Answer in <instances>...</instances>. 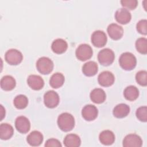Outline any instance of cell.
<instances>
[{
  "instance_id": "obj_1",
  "label": "cell",
  "mask_w": 147,
  "mask_h": 147,
  "mask_svg": "<svg viewBox=\"0 0 147 147\" xmlns=\"http://www.w3.org/2000/svg\"><path fill=\"white\" fill-rule=\"evenodd\" d=\"M57 125L63 131H71L75 126L74 117L69 113H63L58 117Z\"/></svg>"
},
{
  "instance_id": "obj_2",
  "label": "cell",
  "mask_w": 147,
  "mask_h": 147,
  "mask_svg": "<svg viewBox=\"0 0 147 147\" xmlns=\"http://www.w3.org/2000/svg\"><path fill=\"white\" fill-rule=\"evenodd\" d=\"M119 63L122 68L126 71H130L136 66L137 60L134 55L131 53L125 52L120 56Z\"/></svg>"
},
{
  "instance_id": "obj_3",
  "label": "cell",
  "mask_w": 147,
  "mask_h": 147,
  "mask_svg": "<svg viewBox=\"0 0 147 147\" xmlns=\"http://www.w3.org/2000/svg\"><path fill=\"white\" fill-rule=\"evenodd\" d=\"M36 68L40 73L43 75H47L52 71L53 63L47 57H41L37 61Z\"/></svg>"
},
{
  "instance_id": "obj_4",
  "label": "cell",
  "mask_w": 147,
  "mask_h": 147,
  "mask_svg": "<svg viewBox=\"0 0 147 147\" xmlns=\"http://www.w3.org/2000/svg\"><path fill=\"white\" fill-rule=\"evenodd\" d=\"M114 52L109 48H105L99 51L98 55V60L99 63L104 66L111 64L114 60Z\"/></svg>"
},
{
  "instance_id": "obj_5",
  "label": "cell",
  "mask_w": 147,
  "mask_h": 147,
  "mask_svg": "<svg viewBox=\"0 0 147 147\" xmlns=\"http://www.w3.org/2000/svg\"><path fill=\"white\" fill-rule=\"evenodd\" d=\"M5 59L8 64L16 65L21 63L23 59V56L22 53L18 50L10 49L5 53Z\"/></svg>"
},
{
  "instance_id": "obj_6",
  "label": "cell",
  "mask_w": 147,
  "mask_h": 147,
  "mask_svg": "<svg viewBox=\"0 0 147 147\" xmlns=\"http://www.w3.org/2000/svg\"><path fill=\"white\" fill-rule=\"evenodd\" d=\"M93 54L92 48L88 44H82L76 49L75 55L77 59L80 61H86L90 59Z\"/></svg>"
},
{
  "instance_id": "obj_7",
  "label": "cell",
  "mask_w": 147,
  "mask_h": 147,
  "mask_svg": "<svg viewBox=\"0 0 147 147\" xmlns=\"http://www.w3.org/2000/svg\"><path fill=\"white\" fill-rule=\"evenodd\" d=\"M60 98L58 94L53 90L46 92L44 95V102L48 108H55L59 103Z\"/></svg>"
},
{
  "instance_id": "obj_8",
  "label": "cell",
  "mask_w": 147,
  "mask_h": 147,
  "mask_svg": "<svg viewBox=\"0 0 147 147\" xmlns=\"http://www.w3.org/2000/svg\"><path fill=\"white\" fill-rule=\"evenodd\" d=\"M91 42L98 48L104 47L107 42V36L106 33L102 30H96L91 35Z\"/></svg>"
},
{
  "instance_id": "obj_9",
  "label": "cell",
  "mask_w": 147,
  "mask_h": 147,
  "mask_svg": "<svg viewBox=\"0 0 147 147\" xmlns=\"http://www.w3.org/2000/svg\"><path fill=\"white\" fill-rule=\"evenodd\" d=\"M142 145L141 138L136 134H129L123 140L124 147H140Z\"/></svg>"
},
{
  "instance_id": "obj_10",
  "label": "cell",
  "mask_w": 147,
  "mask_h": 147,
  "mask_svg": "<svg viewBox=\"0 0 147 147\" xmlns=\"http://www.w3.org/2000/svg\"><path fill=\"white\" fill-rule=\"evenodd\" d=\"M15 127L20 133L25 134L30 129V123L26 117L22 115L19 116L16 119Z\"/></svg>"
},
{
  "instance_id": "obj_11",
  "label": "cell",
  "mask_w": 147,
  "mask_h": 147,
  "mask_svg": "<svg viewBox=\"0 0 147 147\" xmlns=\"http://www.w3.org/2000/svg\"><path fill=\"white\" fill-rule=\"evenodd\" d=\"M98 111L97 108L92 105H86L82 110L83 118L88 121L94 120L98 116Z\"/></svg>"
},
{
  "instance_id": "obj_12",
  "label": "cell",
  "mask_w": 147,
  "mask_h": 147,
  "mask_svg": "<svg viewBox=\"0 0 147 147\" xmlns=\"http://www.w3.org/2000/svg\"><path fill=\"white\" fill-rule=\"evenodd\" d=\"M114 76L110 71H106L101 72L98 77L99 84L103 87H109L114 82Z\"/></svg>"
},
{
  "instance_id": "obj_13",
  "label": "cell",
  "mask_w": 147,
  "mask_h": 147,
  "mask_svg": "<svg viewBox=\"0 0 147 147\" xmlns=\"http://www.w3.org/2000/svg\"><path fill=\"white\" fill-rule=\"evenodd\" d=\"M107 30L110 38L114 40L121 38L123 34L122 27L115 23L110 24L107 27Z\"/></svg>"
},
{
  "instance_id": "obj_14",
  "label": "cell",
  "mask_w": 147,
  "mask_h": 147,
  "mask_svg": "<svg viewBox=\"0 0 147 147\" xmlns=\"http://www.w3.org/2000/svg\"><path fill=\"white\" fill-rule=\"evenodd\" d=\"M115 18L119 24H126L130 21L131 16L128 10L125 8H120L115 11Z\"/></svg>"
},
{
  "instance_id": "obj_15",
  "label": "cell",
  "mask_w": 147,
  "mask_h": 147,
  "mask_svg": "<svg viewBox=\"0 0 147 147\" xmlns=\"http://www.w3.org/2000/svg\"><path fill=\"white\" fill-rule=\"evenodd\" d=\"M27 83L29 86L34 90H40L42 88L44 82L42 78L36 75H30L28 76Z\"/></svg>"
},
{
  "instance_id": "obj_16",
  "label": "cell",
  "mask_w": 147,
  "mask_h": 147,
  "mask_svg": "<svg viewBox=\"0 0 147 147\" xmlns=\"http://www.w3.org/2000/svg\"><path fill=\"white\" fill-rule=\"evenodd\" d=\"M68 48L67 42L62 38L55 40L51 45V49L53 52L57 54L64 53Z\"/></svg>"
},
{
  "instance_id": "obj_17",
  "label": "cell",
  "mask_w": 147,
  "mask_h": 147,
  "mask_svg": "<svg viewBox=\"0 0 147 147\" xmlns=\"http://www.w3.org/2000/svg\"><path fill=\"white\" fill-rule=\"evenodd\" d=\"M26 140L28 143L31 146H39L43 141V136L40 131L34 130L28 136Z\"/></svg>"
},
{
  "instance_id": "obj_18",
  "label": "cell",
  "mask_w": 147,
  "mask_h": 147,
  "mask_svg": "<svg viewBox=\"0 0 147 147\" xmlns=\"http://www.w3.org/2000/svg\"><path fill=\"white\" fill-rule=\"evenodd\" d=\"M130 113V107L125 103H120L115 106L113 109V113L115 117L122 118L126 117Z\"/></svg>"
},
{
  "instance_id": "obj_19",
  "label": "cell",
  "mask_w": 147,
  "mask_h": 147,
  "mask_svg": "<svg viewBox=\"0 0 147 147\" xmlns=\"http://www.w3.org/2000/svg\"><path fill=\"white\" fill-rule=\"evenodd\" d=\"M91 100L95 103L100 104L103 103L106 98V93L103 90L96 88L91 91L90 95Z\"/></svg>"
},
{
  "instance_id": "obj_20",
  "label": "cell",
  "mask_w": 147,
  "mask_h": 147,
  "mask_svg": "<svg viewBox=\"0 0 147 147\" xmlns=\"http://www.w3.org/2000/svg\"><path fill=\"white\" fill-rule=\"evenodd\" d=\"M99 140L101 144L105 145H110L115 141V136L113 131L109 130L102 131L99 136Z\"/></svg>"
},
{
  "instance_id": "obj_21",
  "label": "cell",
  "mask_w": 147,
  "mask_h": 147,
  "mask_svg": "<svg viewBox=\"0 0 147 147\" xmlns=\"http://www.w3.org/2000/svg\"><path fill=\"white\" fill-rule=\"evenodd\" d=\"M1 87L5 91H11L14 88L16 82L14 78L10 75H6L1 79Z\"/></svg>"
},
{
  "instance_id": "obj_22",
  "label": "cell",
  "mask_w": 147,
  "mask_h": 147,
  "mask_svg": "<svg viewBox=\"0 0 147 147\" xmlns=\"http://www.w3.org/2000/svg\"><path fill=\"white\" fill-rule=\"evenodd\" d=\"M98 70V64L93 61L86 63L82 67V72L87 76H94L97 73Z\"/></svg>"
},
{
  "instance_id": "obj_23",
  "label": "cell",
  "mask_w": 147,
  "mask_h": 147,
  "mask_svg": "<svg viewBox=\"0 0 147 147\" xmlns=\"http://www.w3.org/2000/svg\"><path fill=\"white\" fill-rule=\"evenodd\" d=\"M14 133V129L10 124L3 123L0 125V138L3 140L10 138Z\"/></svg>"
},
{
  "instance_id": "obj_24",
  "label": "cell",
  "mask_w": 147,
  "mask_h": 147,
  "mask_svg": "<svg viewBox=\"0 0 147 147\" xmlns=\"http://www.w3.org/2000/svg\"><path fill=\"white\" fill-rule=\"evenodd\" d=\"M80 144V137L75 134H68L64 139V146L67 147H78Z\"/></svg>"
},
{
  "instance_id": "obj_25",
  "label": "cell",
  "mask_w": 147,
  "mask_h": 147,
  "mask_svg": "<svg viewBox=\"0 0 147 147\" xmlns=\"http://www.w3.org/2000/svg\"><path fill=\"white\" fill-rule=\"evenodd\" d=\"M64 80V75L61 73L56 72L51 76L49 79V84L52 88H58L63 85Z\"/></svg>"
},
{
  "instance_id": "obj_26",
  "label": "cell",
  "mask_w": 147,
  "mask_h": 147,
  "mask_svg": "<svg viewBox=\"0 0 147 147\" xmlns=\"http://www.w3.org/2000/svg\"><path fill=\"white\" fill-rule=\"evenodd\" d=\"M125 98L130 101L136 100L139 95V91L138 88L134 86H129L125 88L123 91Z\"/></svg>"
},
{
  "instance_id": "obj_27",
  "label": "cell",
  "mask_w": 147,
  "mask_h": 147,
  "mask_svg": "<svg viewBox=\"0 0 147 147\" xmlns=\"http://www.w3.org/2000/svg\"><path fill=\"white\" fill-rule=\"evenodd\" d=\"M13 104L18 109H25L28 106V99L24 95H18L14 99Z\"/></svg>"
},
{
  "instance_id": "obj_28",
  "label": "cell",
  "mask_w": 147,
  "mask_h": 147,
  "mask_svg": "<svg viewBox=\"0 0 147 147\" xmlns=\"http://www.w3.org/2000/svg\"><path fill=\"white\" fill-rule=\"evenodd\" d=\"M136 48L140 53H147V40L145 37L138 38L136 41Z\"/></svg>"
},
{
  "instance_id": "obj_29",
  "label": "cell",
  "mask_w": 147,
  "mask_h": 147,
  "mask_svg": "<svg viewBox=\"0 0 147 147\" xmlns=\"http://www.w3.org/2000/svg\"><path fill=\"white\" fill-rule=\"evenodd\" d=\"M136 80L140 85L146 86L147 85V72L144 70L138 71L136 75Z\"/></svg>"
},
{
  "instance_id": "obj_30",
  "label": "cell",
  "mask_w": 147,
  "mask_h": 147,
  "mask_svg": "<svg viewBox=\"0 0 147 147\" xmlns=\"http://www.w3.org/2000/svg\"><path fill=\"white\" fill-rule=\"evenodd\" d=\"M136 115L138 119L142 122L147 121V107L146 106H141L138 108L136 112Z\"/></svg>"
},
{
  "instance_id": "obj_31",
  "label": "cell",
  "mask_w": 147,
  "mask_h": 147,
  "mask_svg": "<svg viewBox=\"0 0 147 147\" xmlns=\"http://www.w3.org/2000/svg\"><path fill=\"white\" fill-rule=\"evenodd\" d=\"M147 21L146 20H141L139 21L136 25V29L138 33L141 34L146 35L147 34Z\"/></svg>"
},
{
  "instance_id": "obj_32",
  "label": "cell",
  "mask_w": 147,
  "mask_h": 147,
  "mask_svg": "<svg viewBox=\"0 0 147 147\" xmlns=\"http://www.w3.org/2000/svg\"><path fill=\"white\" fill-rule=\"evenodd\" d=\"M121 3L122 6L127 10H133L138 5V1L137 0H122Z\"/></svg>"
},
{
  "instance_id": "obj_33",
  "label": "cell",
  "mask_w": 147,
  "mask_h": 147,
  "mask_svg": "<svg viewBox=\"0 0 147 147\" xmlns=\"http://www.w3.org/2000/svg\"><path fill=\"white\" fill-rule=\"evenodd\" d=\"M45 146L47 147H51V146H53V147H61L62 145L60 143V142L56 139L55 138H51L48 140L45 144Z\"/></svg>"
},
{
  "instance_id": "obj_34",
  "label": "cell",
  "mask_w": 147,
  "mask_h": 147,
  "mask_svg": "<svg viewBox=\"0 0 147 147\" xmlns=\"http://www.w3.org/2000/svg\"><path fill=\"white\" fill-rule=\"evenodd\" d=\"M1 120H2L3 117L5 115V113H3L4 111H5V110L3 109V106L2 105H1Z\"/></svg>"
}]
</instances>
